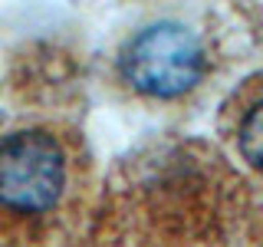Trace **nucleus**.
<instances>
[{
	"label": "nucleus",
	"mask_w": 263,
	"mask_h": 247,
	"mask_svg": "<svg viewBox=\"0 0 263 247\" xmlns=\"http://www.w3.org/2000/svg\"><path fill=\"white\" fill-rule=\"evenodd\" d=\"M237 145H240L243 158L250 162L253 168L263 171V102L253 105V109L243 115L240 132H237Z\"/></svg>",
	"instance_id": "3"
},
{
	"label": "nucleus",
	"mask_w": 263,
	"mask_h": 247,
	"mask_svg": "<svg viewBox=\"0 0 263 247\" xmlns=\"http://www.w3.org/2000/svg\"><path fill=\"white\" fill-rule=\"evenodd\" d=\"M66 158L43 129H20L0 138V204L16 214H43L63 195Z\"/></svg>",
	"instance_id": "1"
},
{
	"label": "nucleus",
	"mask_w": 263,
	"mask_h": 247,
	"mask_svg": "<svg viewBox=\"0 0 263 247\" xmlns=\"http://www.w3.org/2000/svg\"><path fill=\"white\" fill-rule=\"evenodd\" d=\"M122 73L145 96H181L204 76V46L181 23H155L125 46Z\"/></svg>",
	"instance_id": "2"
}]
</instances>
